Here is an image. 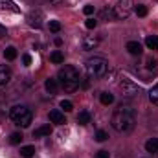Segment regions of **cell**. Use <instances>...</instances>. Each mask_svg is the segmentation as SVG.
Instances as JSON below:
<instances>
[{"mask_svg": "<svg viewBox=\"0 0 158 158\" xmlns=\"http://www.w3.org/2000/svg\"><path fill=\"white\" fill-rule=\"evenodd\" d=\"M136 125V112L132 107L129 105H119L118 109L114 110L112 114V127L116 132H121V134H127L134 129Z\"/></svg>", "mask_w": 158, "mask_h": 158, "instance_id": "6da1fadb", "label": "cell"}, {"mask_svg": "<svg viewBox=\"0 0 158 158\" xmlns=\"http://www.w3.org/2000/svg\"><path fill=\"white\" fill-rule=\"evenodd\" d=\"M57 77H59V83H61V86H63L66 92H76V90L79 88V83H81L79 72L76 70V68H74V66H70V64L63 66V68L59 70Z\"/></svg>", "mask_w": 158, "mask_h": 158, "instance_id": "7a4b0ae2", "label": "cell"}, {"mask_svg": "<svg viewBox=\"0 0 158 158\" xmlns=\"http://www.w3.org/2000/svg\"><path fill=\"white\" fill-rule=\"evenodd\" d=\"M85 72L90 79H101L109 72V61L105 57H90L85 63Z\"/></svg>", "mask_w": 158, "mask_h": 158, "instance_id": "3957f363", "label": "cell"}, {"mask_svg": "<svg viewBox=\"0 0 158 158\" xmlns=\"http://www.w3.org/2000/svg\"><path fill=\"white\" fill-rule=\"evenodd\" d=\"M9 116L13 119V123L15 125H19V127H30V123H31V119H33V114H31V110L28 109V107H24V105H17V107H13L11 109V112H9Z\"/></svg>", "mask_w": 158, "mask_h": 158, "instance_id": "277c9868", "label": "cell"}, {"mask_svg": "<svg viewBox=\"0 0 158 158\" xmlns=\"http://www.w3.org/2000/svg\"><path fill=\"white\" fill-rule=\"evenodd\" d=\"M132 9H134L132 0H118V4L114 6L112 13H114V17H116V19H119V20H125V19H129V17H131Z\"/></svg>", "mask_w": 158, "mask_h": 158, "instance_id": "5b68a950", "label": "cell"}, {"mask_svg": "<svg viewBox=\"0 0 158 158\" xmlns=\"http://www.w3.org/2000/svg\"><path fill=\"white\" fill-rule=\"evenodd\" d=\"M118 86H119V90L123 92V96H127V98H134V96H138V94H140V86H138V85H134L131 79H127V77L119 79Z\"/></svg>", "mask_w": 158, "mask_h": 158, "instance_id": "8992f818", "label": "cell"}, {"mask_svg": "<svg viewBox=\"0 0 158 158\" xmlns=\"http://www.w3.org/2000/svg\"><path fill=\"white\" fill-rule=\"evenodd\" d=\"M42 20H44V15H42V11H39V9H31L28 13V24L31 28H35V30L42 28Z\"/></svg>", "mask_w": 158, "mask_h": 158, "instance_id": "52a82bcc", "label": "cell"}, {"mask_svg": "<svg viewBox=\"0 0 158 158\" xmlns=\"http://www.w3.org/2000/svg\"><path fill=\"white\" fill-rule=\"evenodd\" d=\"M99 37L98 35H86L83 42H81V46H83V50H86V52H90V50H96L98 46H99Z\"/></svg>", "mask_w": 158, "mask_h": 158, "instance_id": "ba28073f", "label": "cell"}, {"mask_svg": "<svg viewBox=\"0 0 158 158\" xmlns=\"http://www.w3.org/2000/svg\"><path fill=\"white\" fill-rule=\"evenodd\" d=\"M9 81H11V70H9V66L2 64L0 66V86H6Z\"/></svg>", "mask_w": 158, "mask_h": 158, "instance_id": "9c48e42d", "label": "cell"}, {"mask_svg": "<svg viewBox=\"0 0 158 158\" xmlns=\"http://www.w3.org/2000/svg\"><path fill=\"white\" fill-rule=\"evenodd\" d=\"M125 50H127L131 55H140V53H142V44H140L138 40H129L127 46H125Z\"/></svg>", "mask_w": 158, "mask_h": 158, "instance_id": "30bf717a", "label": "cell"}, {"mask_svg": "<svg viewBox=\"0 0 158 158\" xmlns=\"http://www.w3.org/2000/svg\"><path fill=\"white\" fill-rule=\"evenodd\" d=\"M0 9L2 11H11V13H19V6L13 0H0Z\"/></svg>", "mask_w": 158, "mask_h": 158, "instance_id": "8fae6325", "label": "cell"}, {"mask_svg": "<svg viewBox=\"0 0 158 158\" xmlns=\"http://www.w3.org/2000/svg\"><path fill=\"white\" fill-rule=\"evenodd\" d=\"M50 121L55 123V125H64V123H66L64 114H63L61 110H52V112H50Z\"/></svg>", "mask_w": 158, "mask_h": 158, "instance_id": "7c38bea8", "label": "cell"}, {"mask_svg": "<svg viewBox=\"0 0 158 158\" xmlns=\"http://www.w3.org/2000/svg\"><path fill=\"white\" fill-rule=\"evenodd\" d=\"M50 132H52V127H50V125H42V127H39V129H35V131H33V138L48 136Z\"/></svg>", "mask_w": 158, "mask_h": 158, "instance_id": "4fadbf2b", "label": "cell"}, {"mask_svg": "<svg viewBox=\"0 0 158 158\" xmlns=\"http://www.w3.org/2000/svg\"><path fill=\"white\" fill-rule=\"evenodd\" d=\"M44 86H46V90L50 92V94H55L57 92V88H59V83H57V79H46L44 81Z\"/></svg>", "mask_w": 158, "mask_h": 158, "instance_id": "5bb4252c", "label": "cell"}, {"mask_svg": "<svg viewBox=\"0 0 158 158\" xmlns=\"http://www.w3.org/2000/svg\"><path fill=\"white\" fill-rule=\"evenodd\" d=\"M145 151L147 153H158V138H149L145 142Z\"/></svg>", "mask_w": 158, "mask_h": 158, "instance_id": "9a60e30c", "label": "cell"}, {"mask_svg": "<svg viewBox=\"0 0 158 158\" xmlns=\"http://www.w3.org/2000/svg\"><path fill=\"white\" fill-rule=\"evenodd\" d=\"M50 61H52V63H55V64L64 63V55H63V52H59V50L52 52V53H50Z\"/></svg>", "mask_w": 158, "mask_h": 158, "instance_id": "2e32d148", "label": "cell"}, {"mask_svg": "<svg viewBox=\"0 0 158 158\" xmlns=\"http://www.w3.org/2000/svg\"><path fill=\"white\" fill-rule=\"evenodd\" d=\"M145 44H147V48H149V50L158 52V37H156V35H149V37L145 39Z\"/></svg>", "mask_w": 158, "mask_h": 158, "instance_id": "e0dca14e", "label": "cell"}, {"mask_svg": "<svg viewBox=\"0 0 158 158\" xmlns=\"http://www.w3.org/2000/svg\"><path fill=\"white\" fill-rule=\"evenodd\" d=\"M77 123L79 125H88L90 123V112L88 110H81L77 116Z\"/></svg>", "mask_w": 158, "mask_h": 158, "instance_id": "ac0fdd59", "label": "cell"}, {"mask_svg": "<svg viewBox=\"0 0 158 158\" xmlns=\"http://www.w3.org/2000/svg\"><path fill=\"white\" fill-rule=\"evenodd\" d=\"M99 99H101L103 105H112V103H114V96H112L110 92H101Z\"/></svg>", "mask_w": 158, "mask_h": 158, "instance_id": "d6986e66", "label": "cell"}, {"mask_svg": "<svg viewBox=\"0 0 158 158\" xmlns=\"http://www.w3.org/2000/svg\"><path fill=\"white\" fill-rule=\"evenodd\" d=\"M33 155H35V147H33V145H26V147H22V149H20V156L31 158Z\"/></svg>", "mask_w": 158, "mask_h": 158, "instance_id": "ffe728a7", "label": "cell"}, {"mask_svg": "<svg viewBox=\"0 0 158 158\" xmlns=\"http://www.w3.org/2000/svg\"><path fill=\"white\" fill-rule=\"evenodd\" d=\"M4 57H6L7 61H13V59L17 57V48H13V46H7V48L4 50Z\"/></svg>", "mask_w": 158, "mask_h": 158, "instance_id": "44dd1931", "label": "cell"}, {"mask_svg": "<svg viewBox=\"0 0 158 158\" xmlns=\"http://www.w3.org/2000/svg\"><path fill=\"white\" fill-rule=\"evenodd\" d=\"M149 99H151V103H153V105H156V107H158V83L151 88V92H149Z\"/></svg>", "mask_w": 158, "mask_h": 158, "instance_id": "7402d4cb", "label": "cell"}, {"mask_svg": "<svg viewBox=\"0 0 158 158\" xmlns=\"http://www.w3.org/2000/svg\"><path fill=\"white\" fill-rule=\"evenodd\" d=\"M22 138H24L22 132H13V134L9 136V143H11V145H19V143L22 142Z\"/></svg>", "mask_w": 158, "mask_h": 158, "instance_id": "603a6c76", "label": "cell"}, {"mask_svg": "<svg viewBox=\"0 0 158 158\" xmlns=\"http://www.w3.org/2000/svg\"><path fill=\"white\" fill-rule=\"evenodd\" d=\"M48 28H50L52 33H59V31H61V22H59V20H50Z\"/></svg>", "mask_w": 158, "mask_h": 158, "instance_id": "cb8c5ba5", "label": "cell"}, {"mask_svg": "<svg viewBox=\"0 0 158 158\" xmlns=\"http://www.w3.org/2000/svg\"><path fill=\"white\" fill-rule=\"evenodd\" d=\"M134 11H136L138 17H145V15H147V7H145L143 4H138V6L134 7Z\"/></svg>", "mask_w": 158, "mask_h": 158, "instance_id": "d4e9b609", "label": "cell"}, {"mask_svg": "<svg viewBox=\"0 0 158 158\" xmlns=\"http://www.w3.org/2000/svg\"><path fill=\"white\" fill-rule=\"evenodd\" d=\"M96 140L98 142H107L109 140V132L107 131H98L96 132Z\"/></svg>", "mask_w": 158, "mask_h": 158, "instance_id": "484cf974", "label": "cell"}, {"mask_svg": "<svg viewBox=\"0 0 158 158\" xmlns=\"http://www.w3.org/2000/svg\"><path fill=\"white\" fill-rule=\"evenodd\" d=\"M61 109H63L64 112H70V110L74 109V105H72V101H68V99H63V101H61Z\"/></svg>", "mask_w": 158, "mask_h": 158, "instance_id": "4316f807", "label": "cell"}, {"mask_svg": "<svg viewBox=\"0 0 158 158\" xmlns=\"http://www.w3.org/2000/svg\"><path fill=\"white\" fill-rule=\"evenodd\" d=\"M147 68H149V70H156L158 68V61L149 57V59H147Z\"/></svg>", "mask_w": 158, "mask_h": 158, "instance_id": "83f0119b", "label": "cell"}, {"mask_svg": "<svg viewBox=\"0 0 158 158\" xmlns=\"http://www.w3.org/2000/svg\"><path fill=\"white\" fill-rule=\"evenodd\" d=\"M85 26H86L88 30H94V28L98 26V20H94V19H88V20L85 22Z\"/></svg>", "mask_w": 158, "mask_h": 158, "instance_id": "f1b7e54d", "label": "cell"}, {"mask_svg": "<svg viewBox=\"0 0 158 158\" xmlns=\"http://www.w3.org/2000/svg\"><path fill=\"white\" fill-rule=\"evenodd\" d=\"M96 158H110V153H109V151H105V149H101V151H98V153H96Z\"/></svg>", "mask_w": 158, "mask_h": 158, "instance_id": "f546056e", "label": "cell"}, {"mask_svg": "<svg viewBox=\"0 0 158 158\" xmlns=\"http://www.w3.org/2000/svg\"><path fill=\"white\" fill-rule=\"evenodd\" d=\"M83 13H85V15H92V13H94V6H90V4L85 6V7H83Z\"/></svg>", "mask_w": 158, "mask_h": 158, "instance_id": "4dcf8cb0", "label": "cell"}, {"mask_svg": "<svg viewBox=\"0 0 158 158\" xmlns=\"http://www.w3.org/2000/svg\"><path fill=\"white\" fill-rule=\"evenodd\" d=\"M110 15H114V13H112L110 9H103V11H101V17H103V19H107V17L110 19Z\"/></svg>", "mask_w": 158, "mask_h": 158, "instance_id": "1f68e13d", "label": "cell"}, {"mask_svg": "<svg viewBox=\"0 0 158 158\" xmlns=\"http://www.w3.org/2000/svg\"><path fill=\"white\" fill-rule=\"evenodd\" d=\"M22 63H24V64H31V55H28V53H26V55L22 57Z\"/></svg>", "mask_w": 158, "mask_h": 158, "instance_id": "d6a6232c", "label": "cell"}, {"mask_svg": "<svg viewBox=\"0 0 158 158\" xmlns=\"http://www.w3.org/2000/svg\"><path fill=\"white\" fill-rule=\"evenodd\" d=\"M6 35H7V30H6V26H2V24H0V39H2V37H6Z\"/></svg>", "mask_w": 158, "mask_h": 158, "instance_id": "836d02e7", "label": "cell"}, {"mask_svg": "<svg viewBox=\"0 0 158 158\" xmlns=\"http://www.w3.org/2000/svg\"><path fill=\"white\" fill-rule=\"evenodd\" d=\"M55 44L61 46V44H63V39H61V37H55Z\"/></svg>", "mask_w": 158, "mask_h": 158, "instance_id": "e575fe53", "label": "cell"}, {"mask_svg": "<svg viewBox=\"0 0 158 158\" xmlns=\"http://www.w3.org/2000/svg\"><path fill=\"white\" fill-rule=\"evenodd\" d=\"M52 4H59V2H63V0H50Z\"/></svg>", "mask_w": 158, "mask_h": 158, "instance_id": "d590c367", "label": "cell"}]
</instances>
